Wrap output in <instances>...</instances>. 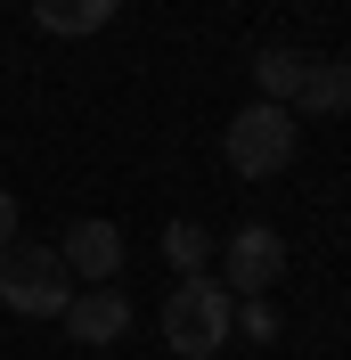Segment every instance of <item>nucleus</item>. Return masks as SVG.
Here are the masks:
<instances>
[{"mask_svg": "<svg viewBox=\"0 0 351 360\" xmlns=\"http://www.w3.org/2000/svg\"><path fill=\"white\" fill-rule=\"evenodd\" d=\"M229 328H237V295L213 287V278H180L172 295H164V344L188 360H213L220 344H229Z\"/></svg>", "mask_w": 351, "mask_h": 360, "instance_id": "obj_1", "label": "nucleus"}, {"mask_svg": "<svg viewBox=\"0 0 351 360\" xmlns=\"http://www.w3.org/2000/svg\"><path fill=\"white\" fill-rule=\"evenodd\" d=\"M8 238H17V197L0 188V254H8Z\"/></svg>", "mask_w": 351, "mask_h": 360, "instance_id": "obj_12", "label": "nucleus"}, {"mask_svg": "<svg viewBox=\"0 0 351 360\" xmlns=\"http://www.w3.org/2000/svg\"><path fill=\"white\" fill-rule=\"evenodd\" d=\"M220 156H229L237 180H278L294 164V107H270V98L237 107L229 131H220Z\"/></svg>", "mask_w": 351, "mask_h": 360, "instance_id": "obj_2", "label": "nucleus"}, {"mask_svg": "<svg viewBox=\"0 0 351 360\" xmlns=\"http://www.w3.org/2000/svg\"><path fill=\"white\" fill-rule=\"evenodd\" d=\"M114 17H123V0H33V25L58 33V41H82V33H98Z\"/></svg>", "mask_w": 351, "mask_h": 360, "instance_id": "obj_8", "label": "nucleus"}, {"mask_svg": "<svg viewBox=\"0 0 351 360\" xmlns=\"http://www.w3.org/2000/svg\"><path fill=\"white\" fill-rule=\"evenodd\" d=\"M0 303H8L17 319H66L74 287H66L58 246H8L0 254Z\"/></svg>", "mask_w": 351, "mask_h": 360, "instance_id": "obj_3", "label": "nucleus"}, {"mask_svg": "<svg viewBox=\"0 0 351 360\" xmlns=\"http://www.w3.org/2000/svg\"><path fill=\"white\" fill-rule=\"evenodd\" d=\"M237 328H245L253 344H270V336H278V311H270V295H245V303H237Z\"/></svg>", "mask_w": 351, "mask_h": 360, "instance_id": "obj_11", "label": "nucleus"}, {"mask_svg": "<svg viewBox=\"0 0 351 360\" xmlns=\"http://www.w3.org/2000/svg\"><path fill=\"white\" fill-rule=\"evenodd\" d=\"M253 82H262V98L270 107H286V98H294V82H303V49H253Z\"/></svg>", "mask_w": 351, "mask_h": 360, "instance_id": "obj_10", "label": "nucleus"}, {"mask_svg": "<svg viewBox=\"0 0 351 360\" xmlns=\"http://www.w3.org/2000/svg\"><path fill=\"white\" fill-rule=\"evenodd\" d=\"M164 262H172L180 278H204V262H213V229H204V221H164Z\"/></svg>", "mask_w": 351, "mask_h": 360, "instance_id": "obj_9", "label": "nucleus"}, {"mask_svg": "<svg viewBox=\"0 0 351 360\" xmlns=\"http://www.w3.org/2000/svg\"><path fill=\"white\" fill-rule=\"evenodd\" d=\"M294 107L303 115H351V58H303Z\"/></svg>", "mask_w": 351, "mask_h": 360, "instance_id": "obj_7", "label": "nucleus"}, {"mask_svg": "<svg viewBox=\"0 0 351 360\" xmlns=\"http://www.w3.org/2000/svg\"><path fill=\"white\" fill-rule=\"evenodd\" d=\"M66 336L90 344V352H98V344H123V336H131V295H123V287H82L66 303Z\"/></svg>", "mask_w": 351, "mask_h": 360, "instance_id": "obj_6", "label": "nucleus"}, {"mask_svg": "<svg viewBox=\"0 0 351 360\" xmlns=\"http://www.w3.org/2000/svg\"><path fill=\"white\" fill-rule=\"evenodd\" d=\"M286 278V238L270 221H245L229 229V246H220V287L229 295H270Z\"/></svg>", "mask_w": 351, "mask_h": 360, "instance_id": "obj_4", "label": "nucleus"}, {"mask_svg": "<svg viewBox=\"0 0 351 360\" xmlns=\"http://www.w3.org/2000/svg\"><path fill=\"white\" fill-rule=\"evenodd\" d=\"M58 262H66V278H82V287H114V270H123V229L114 221H74L66 246H58Z\"/></svg>", "mask_w": 351, "mask_h": 360, "instance_id": "obj_5", "label": "nucleus"}]
</instances>
